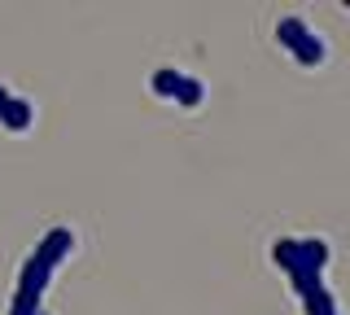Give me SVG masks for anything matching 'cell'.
<instances>
[{
    "mask_svg": "<svg viewBox=\"0 0 350 315\" xmlns=\"http://www.w3.org/2000/svg\"><path fill=\"white\" fill-rule=\"evenodd\" d=\"M9 101H14V92H9L5 83H0V118H5V110H9Z\"/></svg>",
    "mask_w": 350,
    "mask_h": 315,
    "instance_id": "8992f818",
    "label": "cell"
},
{
    "mask_svg": "<svg viewBox=\"0 0 350 315\" xmlns=\"http://www.w3.org/2000/svg\"><path fill=\"white\" fill-rule=\"evenodd\" d=\"M276 36H280V44L289 49L293 57L302 61V66H320V61H324V40H320V36H311L302 18H280Z\"/></svg>",
    "mask_w": 350,
    "mask_h": 315,
    "instance_id": "3957f363",
    "label": "cell"
},
{
    "mask_svg": "<svg viewBox=\"0 0 350 315\" xmlns=\"http://www.w3.org/2000/svg\"><path fill=\"white\" fill-rule=\"evenodd\" d=\"M75 236L70 228H53V232H44V241L27 254V263H22L18 271V293H14V307H9V315H40V298L44 289H49L53 271L62 267V258L70 254Z\"/></svg>",
    "mask_w": 350,
    "mask_h": 315,
    "instance_id": "7a4b0ae2",
    "label": "cell"
},
{
    "mask_svg": "<svg viewBox=\"0 0 350 315\" xmlns=\"http://www.w3.org/2000/svg\"><path fill=\"white\" fill-rule=\"evenodd\" d=\"M153 92L158 96H175V101H180V88H184V74L180 70H153Z\"/></svg>",
    "mask_w": 350,
    "mask_h": 315,
    "instance_id": "277c9868",
    "label": "cell"
},
{
    "mask_svg": "<svg viewBox=\"0 0 350 315\" xmlns=\"http://www.w3.org/2000/svg\"><path fill=\"white\" fill-rule=\"evenodd\" d=\"M271 258L289 271L293 289L302 293L306 315H337L333 293L324 289V267H328V245L324 241H276Z\"/></svg>",
    "mask_w": 350,
    "mask_h": 315,
    "instance_id": "6da1fadb",
    "label": "cell"
},
{
    "mask_svg": "<svg viewBox=\"0 0 350 315\" xmlns=\"http://www.w3.org/2000/svg\"><path fill=\"white\" fill-rule=\"evenodd\" d=\"M40 315H44V311H40Z\"/></svg>",
    "mask_w": 350,
    "mask_h": 315,
    "instance_id": "52a82bcc",
    "label": "cell"
},
{
    "mask_svg": "<svg viewBox=\"0 0 350 315\" xmlns=\"http://www.w3.org/2000/svg\"><path fill=\"white\" fill-rule=\"evenodd\" d=\"M0 123H5L9 132H27V127H31V105L22 101V96H14V101H9V110H5V118H0Z\"/></svg>",
    "mask_w": 350,
    "mask_h": 315,
    "instance_id": "5b68a950",
    "label": "cell"
}]
</instances>
